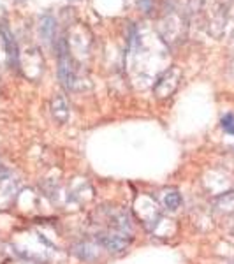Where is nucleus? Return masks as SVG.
Instances as JSON below:
<instances>
[{"label":"nucleus","mask_w":234,"mask_h":264,"mask_svg":"<svg viewBox=\"0 0 234 264\" xmlns=\"http://www.w3.org/2000/svg\"><path fill=\"white\" fill-rule=\"evenodd\" d=\"M99 243L109 252H120L127 248V239L125 235L117 233V231H106V233H99L97 235Z\"/></svg>","instance_id":"nucleus-2"},{"label":"nucleus","mask_w":234,"mask_h":264,"mask_svg":"<svg viewBox=\"0 0 234 264\" xmlns=\"http://www.w3.org/2000/svg\"><path fill=\"white\" fill-rule=\"evenodd\" d=\"M41 34L46 41H51L55 34V20L51 16H44L41 20Z\"/></svg>","instance_id":"nucleus-5"},{"label":"nucleus","mask_w":234,"mask_h":264,"mask_svg":"<svg viewBox=\"0 0 234 264\" xmlns=\"http://www.w3.org/2000/svg\"><path fill=\"white\" fill-rule=\"evenodd\" d=\"M220 125H222V129L226 130L227 134L234 136V115L233 113L224 115V117H222V120H220Z\"/></svg>","instance_id":"nucleus-7"},{"label":"nucleus","mask_w":234,"mask_h":264,"mask_svg":"<svg viewBox=\"0 0 234 264\" xmlns=\"http://www.w3.org/2000/svg\"><path fill=\"white\" fill-rule=\"evenodd\" d=\"M51 108H53V115L57 120L60 122H65L67 117H69V106H67L65 99L62 95H57L51 102Z\"/></svg>","instance_id":"nucleus-3"},{"label":"nucleus","mask_w":234,"mask_h":264,"mask_svg":"<svg viewBox=\"0 0 234 264\" xmlns=\"http://www.w3.org/2000/svg\"><path fill=\"white\" fill-rule=\"evenodd\" d=\"M233 264H234V263H233Z\"/></svg>","instance_id":"nucleus-8"},{"label":"nucleus","mask_w":234,"mask_h":264,"mask_svg":"<svg viewBox=\"0 0 234 264\" xmlns=\"http://www.w3.org/2000/svg\"><path fill=\"white\" fill-rule=\"evenodd\" d=\"M57 51H58L60 81H62L65 88H72L74 87V81H76V69H74V63H72V60H71V55H69V48H67L65 39H60L58 41Z\"/></svg>","instance_id":"nucleus-1"},{"label":"nucleus","mask_w":234,"mask_h":264,"mask_svg":"<svg viewBox=\"0 0 234 264\" xmlns=\"http://www.w3.org/2000/svg\"><path fill=\"white\" fill-rule=\"evenodd\" d=\"M162 203L166 208H169V210H178L181 205V196L176 190H173V192H166L162 197Z\"/></svg>","instance_id":"nucleus-4"},{"label":"nucleus","mask_w":234,"mask_h":264,"mask_svg":"<svg viewBox=\"0 0 234 264\" xmlns=\"http://www.w3.org/2000/svg\"><path fill=\"white\" fill-rule=\"evenodd\" d=\"M74 252L80 256V259L83 261H90L92 257L88 256V254H92V256H95V250H93V247H90L88 243H81L78 245V247H74Z\"/></svg>","instance_id":"nucleus-6"}]
</instances>
